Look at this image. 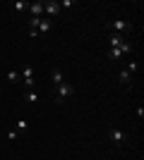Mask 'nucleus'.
I'll return each mask as SVG.
<instances>
[{
	"label": "nucleus",
	"mask_w": 144,
	"mask_h": 160,
	"mask_svg": "<svg viewBox=\"0 0 144 160\" xmlns=\"http://www.w3.org/2000/svg\"><path fill=\"white\" fill-rule=\"evenodd\" d=\"M29 17H43V2H29Z\"/></svg>",
	"instance_id": "423d86ee"
},
{
	"label": "nucleus",
	"mask_w": 144,
	"mask_h": 160,
	"mask_svg": "<svg viewBox=\"0 0 144 160\" xmlns=\"http://www.w3.org/2000/svg\"><path fill=\"white\" fill-rule=\"evenodd\" d=\"M24 100H27V103H39V93H36V91H29V93L24 96Z\"/></svg>",
	"instance_id": "4468645a"
},
{
	"label": "nucleus",
	"mask_w": 144,
	"mask_h": 160,
	"mask_svg": "<svg viewBox=\"0 0 144 160\" xmlns=\"http://www.w3.org/2000/svg\"><path fill=\"white\" fill-rule=\"evenodd\" d=\"M51 79H53L55 86H58V84H62V72L58 69V67H53V69H51Z\"/></svg>",
	"instance_id": "1a4fd4ad"
},
{
	"label": "nucleus",
	"mask_w": 144,
	"mask_h": 160,
	"mask_svg": "<svg viewBox=\"0 0 144 160\" xmlns=\"http://www.w3.org/2000/svg\"><path fill=\"white\" fill-rule=\"evenodd\" d=\"M118 79H120V81H123V84H125V88H132V74L127 72L125 67H123V69H120V72H118Z\"/></svg>",
	"instance_id": "0eeeda50"
},
{
	"label": "nucleus",
	"mask_w": 144,
	"mask_h": 160,
	"mask_svg": "<svg viewBox=\"0 0 144 160\" xmlns=\"http://www.w3.org/2000/svg\"><path fill=\"white\" fill-rule=\"evenodd\" d=\"M60 2H55V0H48V2H43V17H58L60 14Z\"/></svg>",
	"instance_id": "7ed1b4c3"
},
{
	"label": "nucleus",
	"mask_w": 144,
	"mask_h": 160,
	"mask_svg": "<svg viewBox=\"0 0 144 160\" xmlns=\"http://www.w3.org/2000/svg\"><path fill=\"white\" fill-rule=\"evenodd\" d=\"M72 5H75V0H62L60 2V7H72Z\"/></svg>",
	"instance_id": "a211bd4d"
},
{
	"label": "nucleus",
	"mask_w": 144,
	"mask_h": 160,
	"mask_svg": "<svg viewBox=\"0 0 144 160\" xmlns=\"http://www.w3.org/2000/svg\"><path fill=\"white\" fill-rule=\"evenodd\" d=\"M108 58H110V60H120V58H123L120 48H110V50H108Z\"/></svg>",
	"instance_id": "f8f14e48"
},
{
	"label": "nucleus",
	"mask_w": 144,
	"mask_h": 160,
	"mask_svg": "<svg viewBox=\"0 0 144 160\" xmlns=\"http://www.w3.org/2000/svg\"><path fill=\"white\" fill-rule=\"evenodd\" d=\"M108 29H110V33L123 36V33H130L132 31V24L127 19H113V22H108Z\"/></svg>",
	"instance_id": "f257e3e1"
},
{
	"label": "nucleus",
	"mask_w": 144,
	"mask_h": 160,
	"mask_svg": "<svg viewBox=\"0 0 144 160\" xmlns=\"http://www.w3.org/2000/svg\"><path fill=\"white\" fill-rule=\"evenodd\" d=\"M7 81H22L19 72H17V69H10V72H7Z\"/></svg>",
	"instance_id": "ddd939ff"
},
{
	"label": "nucleus",
	"mask_w": 144,
	"mask_h": 160,
	"mask_svg": "<svg viewBox=\"0 0 144 160\" xmlns=\"http://www.w3.org/2000/svg\"><path fill=\"white\" fill-rule=\"evenodd\" d=\"M70 96H75V86L72 84H58V91H55V103L58 105H62L65 103V98H70Z\"/></svg>",
	"instance_id": "f03ea898"
},
{
	"label": "nucleus",
	"mask_w": 144,
	"mask_h": 160,
	"mask_svg": "<svg viewBox=\"0 0 144 160\" xmlns=\"http://www.w3.org/2000/svg\"><path fill=\"white\" fill-rule=\"evenodd\" d=\"M125 69H127L130 74H135V72H137V62H135V60H130L127 65H125Z\"/></svg>",
	"instance_id": "dca6fc26"
},
{
	"label": "nucleus",
	"mask_w": 144,
	"mask_h": 160,
	"mask_svg": "<svg viewBox=\"0 0 144 160\" xmlns=\"http://www.w3.org/2000/svg\"><path fill=\"white\" fill-rule=\"evenodd\" d=\"M108 134H110V139H113V143H118V146H123L125 141H127V132H123V129H118V127H113Z\"/></svg>",
	"instance_id": "20e7f679"
},
{
	"label": "nucleus",
	"mask_w": 144,
	"mask_h": 160,
	"mask_svg": "<svg viewBox=\"0 0 144 160\" xmlns=\"http://www.w3.org/2000/svg\"><path fill=\"white\" fill-rule=\"evenodd\" d=\"M51 29H53V22L48 19V17H41V19H39V24H36V29H34V31H36V33H48Z\"/></svg>",
	"instance_id": "39448f33"
},
{
	"label": "nucleus",
	"mask_w": 144,
	"mask_h": 160,
	"mask_svg": "<svg viewBox=\"0 0 144 160\" xmlns=\"http://www.w3.org/2000/svg\"><path fill=\"white\" fill-rule=\"evenodd\" d=\"M14 12H27L29 10V2H22V0H17V2H12Z\"/></svg>",
	"instance_id": "9b49d317"
},
{
	"label": "nucleus",
	"mask_w": 144,
	"mask_h": 160,
	"mask_svg": "<svg viewBox=\"0 0 144 160\" xmlns=\"http://www.w3.org/2000/svg\"><path fill=\"white\" fill-rule=\"evenodd\" d=\"M34 67H31V65H27V67H24V69H22V74H19V77H22V81H24V79H34Z\"/></svg>",
	"instance_id": "9d476101"
},
{
	"label": "nucleus",
	"mask_w": 144,
	"mask_h": 160,
	"mask_svg": "<svg viewBox=\"0 0 144 160\" xmlns=\"http://www.w3.org/2000/svg\"><path fill=\"white\" fill-rule=\"evenodd\" d=\"M27 129H29V122L27 120H17V132H27Z\"/></svg>",
	"instance_id": "2eb2a0df"
},
{
	"label": "nucleus",
	"mask_w": 144,
	"mask_h": 160,
	"mask_svg": "<svg viewBox=\"0 0 144 160\" xmlns=\"http://www.w3.org/2000/svg\"><path fill=\"white\" fill-rule=\"evenodd\" d=\"M108 43H110V48H123L125 38H123V36H118V33H110V36H108Z\"/></svg>",
	"instance_id": "6e6552de"
},
{
	"label": "nucleus",
	"mask_w": 144,
	"mask_h": 160,
	"mask_svg": "<svg viewBox=\"0 0 144 160\" xmlns=\"http://www.w3.org/2000/svg\"><path fill=\"white\" fill-rule=\"evenodd\" d=\"M7 139H10V141H17V139H19V132H17V129H12V132L7 134Z\"/></svg>",
	"instance_id": "f3484780"
}]
</instances>
